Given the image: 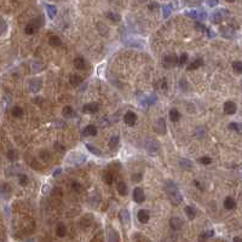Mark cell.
I'll return each mask as SVG.
<instances>
[{"mask_svg":"<svg viewBox=\"0 0 242 242\" xmlns=\"http://www.w3.org/2000/svg\"><path fill=\"white\" fill-rule=\"evenodd\" d=\"M103 179H104V182H106L107 184H112V183L114 182V176H113L112 172H104Z\"/></svg>","mask_w":242,"mask_h":242,"instance_id":"cell-35","label":"cell"},{"mask_svg":"<svg viewBox=\"0 0 242 242\" xmlns=\"http://www.w3.org/2000/svg\"><path fill=\"white\" fill-rule=\"evenodd\" d=\"M49 44H50L51 46H53V47H57V46H59V45L62 44V41H61L59 36L52 35V36H50V39H49Z\"/></svg>","mask_w":242,"mask_h":242,"instance_id":"cell-28","label":"cell"},{"mask_svg":"<svg viewBox=\"0 0 242 242\" xmlns=\"http://www.w3.org/2000/svg\"><path fill=\"white\" fill-rule=\"evenodd\" d=\"M11 114H12V116H15V118H21V116L23 115V109H22L21 107H15V108L12 109Z\"/></svg>","mask_w":242,"mask_h":242,"instance_id":"cell-36","label":"cell"},{"mask_svg":"<svg viewBox=\"0 0 242 242\" xmlns=\"http://www.w3.org/2000/svg\"><path fill=\"white\" fill-rule=\"evenodd\" d=\"M159 7V4L157 2H151L149 5V10H154V8H157Z\"/></svg>","mask_w":242,"mask_h":242,"instance_id":"cell-57","label":"cell"},{"mask_svg":"<svg viewBox=\"0 0 242 242\" xmlns=\"http://www.w3.org/2000/svg\"><path fill=\"white\" fill-rule=\"evenodd\" d=\"M137 217H138V220H139L140 223H143V224L148 223V222H149V218H150L149 212H148L146 210H140V211L138 212Z\"/></svg>","mask_w":242,"mask_h":242,"instance_id":"cell-15","label":"cell"},{"mask_svg":"<svg viewBox=\"0 0 242 242\" xmlns=\"http://www.w3.org/2000/svg\"><path fill=\"white\" fill-rule=\"evenodd\" d=\"M82 134L84 136H96L97 134V127L95 125H89L84 128Z\"/></svg>","mask_w":242,"mask_h":242,"instance_id":"cell-18","label":"cell"},{"mask_svg":"<svg viewBox=\"0 0 242 242\" xmlns=\"http://www.w3.org/2000/svg\"><path fill=\"white\" fill-rule=\"evenodd\" d=\"M42 67H44V66H42L40 62H35V63L33 64V69H34V72H41Z\"/></svg>","mask_w":242,"mask_h":242,"instance_id":"cell-50","label":"cell"},{"mask_svg":"<svg viewBox=\"0 0 242 242\" xmlns=\"http://www.w3.org/2000/svg\"><path fill=\"white\" fill-rule=\"evenodd\" d=\"M132 180H133V182H140V180H142V173L133 174V177H132Z\"/></svg>","mask_w":242,"mask_h":242,"instance_id":"cell-55","label":"cell"},{"mask_svg":"<svg viewBox=\"0 0 242 242\" xmlns=\"http://www.w3.org/2000/svg\"><path fill=\"white\" fill-rule=\"evenodd\" d=\"M155 102H156V95H155V93H151V95L148 96L146 98L142 99L140 103H142L143 107H150V106H153Z\"/></svg>","mask_w":242,"mask_h":242,"instance_id":"cell-16","label":"cell"},{"mask_svg":"<svg viewBox=\"0 0 242 242\" xmlns=\"http://www.w3.org/2000/svg\"><path fill=\"white\" fill-rule=\"evenodd\" d=\"M224 207H225L227 210H234V208L236 207V202H235V200H234L233 197L228 196V197L224 200Z\"/></svg>","mask_w":242,"mask_h":242,"instance_id":"cell-24","label":"cell"},{"mask_svg":"<svg viewBox=\"0 0 242 242\" xmlns=\"http://www.w3.org/2000/svg\"><path fill=\"white\" fill-rule=\"evenodd\" d=\"M86 148H87L89 151H91V153L95 154V155H102V153H101L98 149H96L93 145H91V144H86Z\"/></svg>","mask_w":242,"mask_h":242,"instance_id":"cell-40","label":"cell"},{"mask_svg":"<svg viewBox=\"0 0 242 242\" xmlns=\"http://www.w3.org/2000/svg\"><path fill=\"white\" fill-rule=\"evenodd\" d=\"M195 27L197 28V29H200V30H202V32H205V30H207V28L205 27V25H202L200 22H196L195 23Z\"/></svg>","mask_w":242,"mask_h":242,"instance_id":"cell-56","label":"cell"},{"mask_svg":"<svg viewBox=\"0 0 242 242\" xmlns=\"http://www.w3.org/2000/svg\"><path fill=\"white\" fill-rule=\"evenodd\" d=\"M42 18L41 17H38V18H35V19H33L30 23H28L27 25H25V28H24V33L25 34H28V35H32V34H34L39 28H40V25L42 24L40 21H41Z\"/></svg>","mask_w":242,"mask_h":242,"instance_id":"cell-3","label":"cell"},{"mask_svg":"<svg viewBox=\"0 0 242 242\" xmlns=\"http://www.w3.org/2000/svg\"><path fill=\"white\" fill-rule=\"evenodd\" d=\"M154 129H155V132L159 133V134H165V133H166V122H165V120H163L162 118H160L159 120L155 122Z\"/></svg>","mask_w":242,"mask_h":242,"instance_id":"cell-9","label":"cell"},{"mask_svg":"<svg viewBox=\"0 0 242 242\" xmlns=\"http://www.w3.org/2000/svg\"><path fill=\"white\" fill-rule=\"evenodd\" d=\"M194 184H195V185H197V188H199V189H201V190H202V187H201V184H200V183H199V182H197V180H195V182H194Z\"/></svg>","mask_w":242,"mask_h":242,"instance_id":"cell-59","label":"cell"},{"mask_svg":"<svg viewBox=\"0 0 242 242\" xmlns=\"http://www.w3.org/2000/svg\"><path fill=\"white\" fill-rule=\"evenodd\" d=\"M108 242H120L119 234H118L113 228H110V229L108 230Z\"/></svg>","mask_w":242,"mask_h":242,"instance_id":"cell-17","label":"cell"},{"mask_svg":"<svg viewBox=\"0 0 242 242\" xmlns=\"http://www.w3.org/2000/svg\"><path fill=\"white\" fill-rule=\"evenodd\" d=\"M222 34H223V36H227V38H233L235 35L234 30L230 28H222Z\"/></svg>","mask_w":242,"mask_h":242,"instance_id":"cell-37","label":"cell"},{"mask_svg":"<svg viewBox=\"0 0 242 242\" xmlns=\"http://www.w3.org/2000/svg\"><path fill=\"white\" fill-rule=\"evenodd\" d=\"M45 7H46V11H47L49 17H50V18H55V16L57 15V7H56L55 5H49V4H46Z\"/></svg>","mask_w":242,"mask_h":242,"instance_id":"cell-26","label":"cell"},{"mask_svg":"<svg viewBox=\"0 0 242 242\" xmlns=\"http://www.w3.org/2000/svg\"><path fill=\"white\" fill-rule=\"evenodd\" d=\"M116 189H118V193H119L120 195H122V196L127 195V185H126L123 182H119V183H118Z\"/></svg>","mask_w":242,"mask_h":242,"instance_id":"cell-29","label":"cell"},{"mask_svg":"<svg viewBox=\"0 0 242 242\" xmlns=\"http://www.w3.org/2000/svg\"><path fill=\"white\" fill-rule=\"evenodd\" d=\"M207 4H208L210 7H214L219 4V0H207Z\"/></svg>","mask_w":242,"mask_h":242,"instance_id":"cell-54","label":"cell"},{"mask_svg":"<svg viewBox=\"0 0 242 242\" xmlns=\"http://www.w3.org/2000/svg\"><path fill=\"white\" fill-rule=\"evenodd\" d=\"M72 187H73L74 191H76V193H81V191H82V185H81L79 182H73Z\"/></svg>","mask_w":242,"mask_h":242,"instance_id":"cell-44","label":"cell"},{"mask_svg":"<svg viewBox=\"0 0 242 242\" xmlns=\"http://www.w3.org/2000/svg\"><path fill=\"white\" fill-rule=\"evenodd\" d=\"M178 64V57L176 55H167L163 58V67L166 68H173Z\"/></svg>","mask_w":242,"mask_h":242,"instance_id":"cell-7","label":"cell"},{"mask_svg":"<svg viewBox=\"0 0 242 242\" xmlns=\"http://www.w3.org/2000/svg\"><path fill=\"white\" fill-rule=\"evenodd\" d=\"M120 219L125 225H128V224H129L131 217H129V212H128L127 210H122L120 212Z\"/></svg>","mask_w":242,"mask_h":242,"instance_id":"cell-19","label":"cell"},{"mask_svg":"<svg viewBox=\"0 0 242 242\" xmlns=\"http://www.w3.org/2000/svg\"><path fill=\"white\" fill-rule=\"evenodd\" d=\"M123 120L126 122V125H128V126H134V123H136V121H137V116H136V114H134L133 112H127V113L125 114V116H123Z\"/></svg>","mask_w":242,"mask_h":242,"instance_id":"cell-13","label":"cell"},{"mask_svg":"<svg viewBox=\"0 0 242 242\" xmlns=\"http://www.w3.org/2000/svg\"><path fill=\"white\" fill-rule=\"evenodd\" d=\"M224 16H228V11H227L225 8H220V10H218V11H216V12L212 13V16H211V22L218 24V23H220V22L223 21Z\"/></svg>","mask_w":242,"mask_h":242,"instance_id":"cell-5","label":"cell"},{"mask_svg":"<svg viewBox=\"0 0 242 242\" xmlns=\"http://www.w3.org/2000/svg\"><path fill=\"white\" fill-rule=\"evenodd\" d=\"M56 235L58 237H64L67 235V228H66L64 224L61 223V224L57 225V228H56Z\"/></svg>","mask_w":242,"mask_h":242,"instance_id":"cell-25","label":"cell"},{"mask_svg":"<svg viewBox=\"0 0 242 242\" xmlns=\"http://www.w3.org/2000/svg\"><path fill=\"white\" fill-rule=\"evenodd\" d=\"M187 61H188V55L187 53H182L180 57L178 58V64L179 66H184L187 63Z\"/></svg>","mask_w":242,"mask_h":242,"instance_id":"cell-42","label":"cell"},{"mask_svg":"<svg viewBox=\"0 0 242 242\" xmlns=\"http://www.w3.org/2000/svg\"><path fill=\"white\" fill-rule=\"evenodd\" d=\"M165 191H166V194H167V196H168V199H170V201H171L172 205L178 206L182 202V200H183L182 194H180V191H179V189H178V187H177V184L174 182L166 180V183H165Z\"/></svg>","mask_w":242,"mask_h":242,"instance_id":"cell-1","label":"cell"},{"mask_svg":"<svg viewBox=\"0 0 242 242\" xmlns=\"http://www.w3.org/2000/svg\"><path fill=\"white\" fill-rule=\"evenodd\" d=\"M6 29H7L6 22H5L4 19H1V18H0V32H1V33H5V32H6Z\"/></svg>","mask_w":242,"mask_h":242,"instance_id":"cell-51","label":"cell"},{"mask_svg":"<svg viewBox=\"0 0 242 242\" xmlns=\"http://www.w3.org/2000/svg\"><path fill=\"white\" fill-rule=\"evenodd\" d=\"M82 112H84V113H89V114H95V113H97V112H98V103L92 102V103L85 104L84 108H82Z\"/></svg>","mask_w":242,"mask_h":242,"instance_id":"cell-12","label":"cell"},{"mask_svg":"<svg viewBox=\"0 0 242 242\" xmlns=\"http://www.w3.org/2000/svg\"><path fill=\"white\" fill-rule=\"evenodd\" d=\"M213 235H214V231H213V230H211V231H206V233H202L201 236H200V241L203 242L205 240H207L208 237H211V236H213Z\"/></svg>","mask_w":242,"mask_h":242,"instance_id":"cell-38","label":"cell"},{"mask_svg":"<svg viewBox=\"0 0 242 242\" xmlns=\"http://www.w3.org/2000/svg\"><path fill=\"white\" fill-rule=\"evenodd\" d=\"M227 1H229V2H233V1H235V0H227Z\"/></svg>","mask_w":242,"mask_h":242,"instance_id":"cell-61","label":"cell"},{"mask_svg":"<svg viewBox=\"0 0 242 242\" xmlns=\"http://www.w3.org/2000/svg\"><path fill=\"white\" fill-rule=\"evenodd\" d=\"M170 225H171V228L173 230H179L183 227V220L180 218H178V217H173L170 220Z\"/></svg>","mask_w":242,"mask_h":242,"instance_id":"cell-14","label":"cell"},{"mask_svg":"<svg viewBox=\"0 0 242 242\" xmlns=\"http://www.w3.org/2000/svg\"><path fill=\"white\" fill-rule=\"evenodd\" d=\"M98 202H99V195H92V197H91V203H92V206L96 207V206L98 205Z\"/></svg>","mask_w":242,"mask_h":242,"instance_id":"cell-47","label":"cell"},{"mask_svg":"<svg viewBox=\"0 0 242 242\" xmlns=\"http://www.w3.org/2000/svg\"><path fill=\"white\" fill-rule=\"evenodd\" d=\"M229 128H230V129H235L236 132H240V125L236 123V122H231V123L229 125Z\"/></svg>","mask_w":242,"mask_h":242,"instance_id":"cell-52","label":"cell"},{"mask_svg":"<svg viewBox=\"0 0 242 242\" xmlns=\"http://www.w3.org/2000/svg\"><path fill=\"white\" fill-rule=\"evenodd\" d=\"M85 160H86V157H85L84 154H81V153H72L69 155V157L67 159V162H70V163H74V165H79V163H82Z\"/></svg>","mask_w":242,"mask_h":242,"instance_id":"cell-4","label":"cell"},{"mask_svg":"<svg viewBox=\"0 0 242 242\" xmlns=\"http://www.w3.org/2000/svg\"><path fill=\"white\" fill-rule=\"evenodd\" d=\"M200 162H201L202 165H210V163L212 162V159L208 157V156H203V157L200 159Z\"/></svg>","mask_w":242,"mask_h":242,"instance_id":"cell-49","label":"cell"},{"mask_svg":"<svg viewBox=\"0 0 242 242\" xmlns=\"http://www.w3.org/2000/svg\"><path fill=\"white\" fill-rule=\"evenodd\" d=\"M139 1H140V2H144V1H146V0H139Z\"/></svg>","mask_w":242,"mask_h":242,"instance_id":"cell-62","label":"cell"},{"mask_svg":"<svg viewBox=\"0 0 242 242\" xmlns=\"http://www.w3.org/2000/svg\"><path fill=\"white\" fill-rule=\"evenodd\" d=\"M97 28H98V30H99V33H101L102 35H108V34L106 33V32H108V29H107L106 25H103V24H98Z\"/></svg>","mask_w":242,"mask_h":242,"instance_id":"cell-48","label":"cell"},{"mask_svg":"<svg viewBox=\"0 0 242 242\" xmlns=\"http://www.w3.org/2000/svg\"><path fill=\"white\" fill-rule=\"evenodd\" d=\"M202 64H203V61H202V58H197V59H195V61H194L191 64H189V66H188V70H195V69L200 68Z\"/></svg>","mask_w":242,"mask_h":242,"instance_id":"cell-27","label":"cell"},{"mask_svg":"<svg viewBox=\"0 0 242 242\" xmlns=\"http://www.w3.org/2000/svg\"><path fill=\"white\" fill-rule=\"evenodd\" d=\"M223 108H224V113L228 114V115H233V114L236 113V104L234 102H231V101L225 102Z\"/></svg>","mask_w":242,"mask_h":242,"instance_id":"cell-11","label":"cell"},{"mask_svg":"<svg viewBox=\"0 0 242 242\" xmlns=\"http://www.w3.org/2000/svg\"><path fill=\"white\" fill-rule=\"evenodd\" d=\"M106 16H107V18L108 19H110L112 22H114V23H116V22H120L121 19V16L118 13V12H113V11H109V12H107L106 13Z\"/></svg>","mask_w":242,"mask_h":242,"instance_id":"cell-21","label":"cell"},{"mask_svg":"<svg viewBox=\"0 0 242 242\" xmlns=\"http://www.w3.org/2000/svg\"><path fill=\"white\" fill-rule=\"evenodd\" d=\"M144 149L151 154H156L160 150V143L156 139L153 138H146L144 140Z\"/></svg>","mask_w":242,"mask_h":242,"instance_id":"cell-2","label":"cell"},{"mask_svg":"<svg viewBox=\"0 0 242 242\" xmlns=\"http://www.w3.org/2000/svg\"><path fill=\"white\" fill-rule=\"evenodd\" d=\"M119 142H120L119 136H113V137L109 139L108 145H109V148H110L112 150H115V149L118 148V145H119Z\"/></svg>","mask_w":242,"mask_h":242,"instance_id":"cell-23","label":"cell"},{"mask_svg":"<svg viewBox=\"0 0 242 242\" xmlns=\"http://www.w3.org/2000/svg\"><path fill=\"white\" fill-rule=\"evenodd\" d=\"M185 213H187V216H188L189 219H194L196 217V212H195V210L191 206H187L185 207Z\"/></svg>","mask_w":242,"mask_h":242,"instance_id":"cell-34","label":"cell"},{"mask_svg":"<svg viewBox=\"0 0 242 242\" xmlns=\"http://www.w3.org/2000/svg\"><path fill=\"white\" fill-rule=\"evenodd\" d=\"M17 156H18V154H17L16 150H8V151H7V157H8V160L13 161V160L17 159Z\"/></svg>","mask_w":242,"mask_h":242,"instance_id":"cell-43","label":"cell"},{"mask_svg":"<svg viewBox=\"0 0 242 242\" xmlns=\"http://www.w3.org/2000/svg\"><path fill=\"white\" fill-rule=\"evenodd\" d=\"M233 68H234V70H235L236 73H241L242 72V63L240 62V61L234 62V63H233Z\"/></svg>","mask_w":242,"mask_h":242,"instance_id":"cell-41","label":"cell"},{"mask_svg":"<svg viewBox=\"0 0 242 242\" xmlns=\"http://www.w3.org/2000/svg\"><path fill=\"white\" fill-rule=\"evenodd\" d=\"M133 200L137 202V203H142L144 202L145 200V195H144V191L142 188H136L133 190Z\"/></svg>","mask_w":242,"mask_h":242,"instance_id":"cell-10","label":"cell"},{"mask_svg":"<svg viewBox=\"0 0 242 242\" xmlns=\"http://www.w3.org/2000/svg\"><path fill=\"white\" fill-rule=\"evenodd\" d=\"M234 242H242V241H241V237H239V236L234 237Z\"/></svg>","mask_w":242,"mask_h":242,"instance_id":"cell-60","label":"cell"},{"mask_svg":"<svg viewBox=\"0 0 242 242\" xmlns=\"http://www.w3.org/2000/svg\"><path fill=\"white\" fill-rule=\"evenodd\" d=\"M170 119L173 121H178L180 119V113L177 110V109H171L170 110Z\"/></svg>","mask_w":242,"mask_h":242,"instance_id":"cell-32","label":"cell"},{"mask_svg":"<svg viewBox=\"0 0 242 242\" xmlns=\"http://www.w3.org/2000/svg\"><path fill=\"white\" fill-rule=\"evenodd\" d=\"M82 81V78L79 75V74H72L70 78H69V82L73 85V86H78L80 85Z\"/></svg>","mask_w":242,"mask_h":242,"instance_id":"cell-22","label":"cell"},{"mask_svg":"<svg viewBox=\"0 0 242 242\" xmlns=\"http://www.w3.org/2000/svg\"><path fill=\"white\" fill-rule=\"evenodd\" d=\"M41 86H42V81H41V79H38V78L30 79L29 82H28V89H29V91L33 92V93L39 92L40 89H41Z\"/></svg>","mask_w":242,"mask_h":242,"instance_id":"cell-6","label":"cell"},{"mask_svg":"<svg viewBox=\"0 0 242 242\" xmlns=\"http://www.w3.org/2000/svg\"><path fill=\"white\" fill-rule=\"evenodd\" d=\"M179 165H180V167L184 168V170H191V168H193V162H191L190 160H188V159H182V160L179 161Z\"/></svg>","mask_w":242,"mask_h":242,"instance_id":"cell-30","label":"cell"},{"mask_svg":"<svg viewBox=\"0 0 242 242\" xmlns=\"http://www.w3.org/2000/svg\"><path fill=\"white\" fill-rule=\"evenodd\" d=\"M171 12H172V6L170 4L162 6V16H163V18H167L171 15Z\"/></svg>","mask_w":242,"mask_h":242,"instance_id":"cell-33","label":"cell"},{"mask_svg":"<svg viewBox=\"0 0 242 242\" xmlns=\"http://www.w3.org/2000/svg\"><path fill=\"white\" fill-rule=\"evenodd\" d=\"M10 193V187L7 184H0V194L7 195Z\"/></svg>","mask_w":242,"mask_h":242,"instance_id":"cell-45","label":"cell"},{"mask_svg":"<svg viewBox=\"0 0 242 242\" xmlns=\"http://www.w3.org/2000/svg\"><path fill=\"white\" fill-rule=\"evenodd\" d=\"M62 114H63V116H66V118H72V116L74 115V110H73V108H72L70 106H66V107L63 108V110H62Z\"/></svg>","mask_w":242,"mask_h":242,"instance_id":"cell-31","label":"cell"},{"mask_svg":"<svg viewBox=\"0 0 242 242\" xmlns=\"http://www.w3.org/2000/svg\"><path fill=\"white\" fill-rule=\"evenodd\" d=\"M61 172H62V170H61V168L56 170V171H55V173H53V177H57L58 174H61Z\"/></svg>","mask_w":242,"mask_h":242,"instance_id":"cell-58","label":"cell"},{"mask_svg":"<svg viewBox=\"0 0 242 242\" xmlns=\"http://www.w3.org/2000/svg\"><path fill=\"white\" fill-rule=\"evenodd\" d=\"M187 16H189L194 19H205L207 17V13L201 10H191V11L187 12Z\"/></svg>","mask_w":242,"mask_h":242,"instance_id":"cell-8","label":"cell"},{"mask_svg":"<svg viewBox=\"0 0 242 242\" xmlns=\"http://www.w3.org/2000/svg\"><path fill=\"white\" fill-rule=\"evenodd\" d=\"M19 184L21 185H27L28 184V177L25 174H19Z\"/></svg>","mask_w":242,"mask_h":242,"instance_id":"cell-46","label":"cell"},{"mask_svg":"<svg viewBox=\"0 0 242 242\" xmlns=\"http://www.w3.org/2000/svg\"><path fill=\"white\" fill-rule=\"evenodd\" d=\"M180 87H182L183 91H185V89L189 87V84H188L187 79H182V80H180Z\"/></svg>","mask_w":242,"mask_h":242,"instance_id":"cell-53","label":"cell"},{"mask_svg":"<svg viewBox=\"0 0 242 242\" xmlns=\"http://www.w3.org/2000/svg\"><path fill=\"white\" fill-rule=\"evenodd\" d=\"M157 86H159V89H160L162 92H165V91L167 90V81H166V79H161V80L159 81Z\"/></svg>","mask_w":242,"mask_h":242,"instance_id":"cell-39","label":"cell"},{"mask_svg":"<svg viewBox=\"0 0 242 242\" xmlns=\"http://www.w3.org/2000/svg\"><path fill=\"white\" fill-rule=\"evenodd\" d=\"M74 67H75L76 69H79V70L85 69V68H86V62H85V59H84L82 57H76V58L74 59Z\"/></svg>","mask_w":242,"mask_h":242,"instance_id":"cell-20","label":"cell"}]
</instances>
